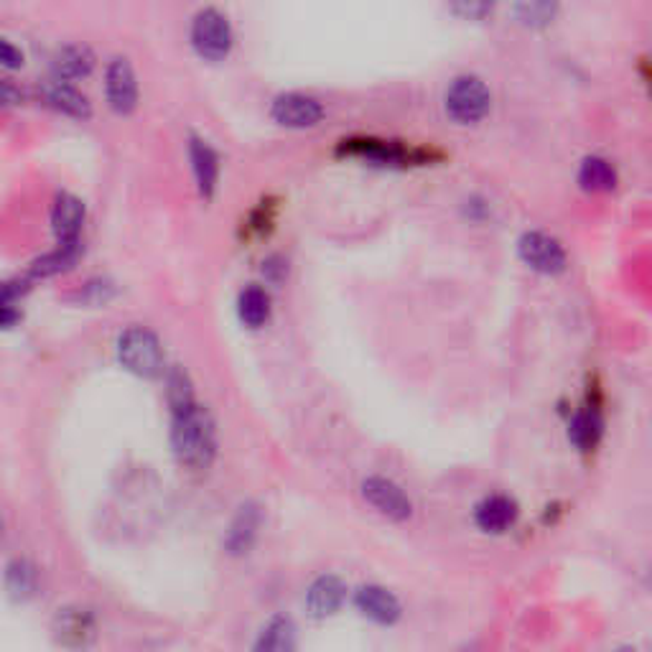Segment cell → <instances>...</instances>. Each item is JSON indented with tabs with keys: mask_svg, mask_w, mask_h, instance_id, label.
I'll return each instance as SVG.
<instances>
[{
	"mask_svg": "<svg viewBox=\"0 0 652 652\" xmlns=\"http://www.w3.org/2000/svg\"><path fill=\"white\" fill-rule=\"evenodd\" d=\"M172 446L178 464H184L186 469H210L214 454H217V431H214V421L207 408L192 403L182 410H174Z\"/></svg>",
	"mask_w": 652,
	"mask_h": 652,
	"instance_id": "obj_1",
	"label": "cell"
},
{
	"mask_svg": "<svg viewBox=\"0 0 652 652\" xmlns=\"http://www.w3.org/2000/svg\"><path fill=\"white\" fill-rule=\"evenodd\" d=\"M118 360L128 372L138 374V378H158L164 372L166 357H164V347H160V339L150 332L146 327L133 324L120 332L118 344Z\"/></svg>",
	"mask_w": 652,
	"mask_h": 652,
	"instance_id": "obj_2",
	"label": "cell"
},
{
	"mask_svg": "<svg viewBox=\"0 0 652 652\" xmlns=\"http://www.w3.org/2000/svg\"><path fill=\"white\" fill-rule=\"evenodd\" d=\"M446 115L459 125H477L493 110V93L477 75H459L451 79L444 95Z\"/></svg>",
	"mask_w": 652,
	"mask_h": 652,
	"instance_id": "obj_3",
	"label": "cell"
},
{
	"mask_svg": "<svg viewBox=\"0 0 652 652\" xmlns=\"http://www.w3.org/2000/svg\"><path fill=\"white\" fill-rule=\"evenodd\" d=\"M337 150L342 156L368 160L372 166H416L434 158L431 150L410 148L406 143L386 138H350L339 143Z\"/></svg>",
	"mask_w": 652,
	"mask_h": 652,
	"instance_id": "obj_4",
	"label": "cell"
},
{
	"mask_svg": "<svg viewBox=\"0 0 652 652\" xmlns=\"http://www.w3.org/2000/svg\"><path fill=\"white\" fill-rule=\"evenodd\" d=\"M189 39L194 51L204 61H222L230 57L232 43H235V31H232L230 18L217 11V8H202L192 21Z\"/></svg>",
	"mask_w": 652,
	"mask_h": 652,
	"instance_id": "obj_5",
	"label": "cell"
},
{
	"mask_svg": "<svg viewBox=\"0 0 652 652\" xmlns=\"http://www.w3.org/2000/svg\"><path fill=\"white\" fill-rule=\"evenodd\" d=\"M517 253H520V261L531 267L535 273L543 275H558L566 271L568 255L566 247L558 243L556 237L548 235V232L531 230L517 240Z\"/></svg>",
	"mask_w": 652,
	"mask_h": 652,
	"instance_id": "obj_6",
	"label": "cell"
},
{
	"mask_svg": "<svg viewBox=\"0 0 652 652\" xmlns=\"http://www.w3.org/2000/svg\"><path fill=\"white\" fill-rule=\"evenodd\" d=\"M324 105L319 97L303 95V93H285L279 95L271 105V118L291 130H306L317 128L324 120Z\"/></svg>",
	"mask_w": 652,
	"mask_h": 652,
	"instance_id": "obj_7",
	"label": "cell"
},
{
	"mask_svg": "<svg viewBox=\"0 0 652 652\" xmlns=\"http://www.w3.org/2000/svg\"><path fill=\"white\" fill-rule=\"evenodd\" d=\"M105 97L113 113L130 115L136 113L140 93L136 69L125 57H115L105 69Z\"/></svg>",
	"mask_w": 652,
	"mask_h": 652,
	"instance_id": "obj_8",
	"label": "cell"
},
{
	"mask_svg": "<svg viewBox=\"0 0 652 652\" xmlns=\"http://www.w3.org/2000/svg\"><path fill=\"white\" fill-rule=\"evenodd\" d=\"M362 497L390 520H408L413 515V503L406 489L386 477H368L362 481Z\"/></svg>",
	"mask_w": 652,
	"mask_h": 652,
	"instance_id": "obj_9",
	"label": "cell"
},
{
	"mask_svg": "<svg viewBox=\"0 0 652 652\" xmlns=\"http://www.w3.org/2000/svg\"><path fill=\"white\" fill-rule=\"evenodd\" d=\"M85 204L79 196L61 192L51 204V232L57 245H82Z\"/></svg>",
	"mask_w": 652,
	"mask_h": 652,
	"instance_id": "obj_10",
	"label": "cell"
},
{
	"mask_svg": "<svg viewBox=\"0 0 652 652\" xmlns=\"http://www.w3.org/2000/svg\"><path fill=\"white\" fill-rule=\"evenodd\" d=\"M95 617L93 612L82 610V606H67V610H59L57 620H53V632H57V640L67 648H85L89 640L95 638Z\"/></svg>",
	"mask_w": 652,
	"mask_h": 652,
	"instance_id": "obj_11",
	"label": "cell"
},
{
	"mask_svg": "<svg viewBox=\"0 0 652 652\" xmlns=\"http://www.w3.org/2000/svg\"><path fill=\"white\" fill-rule=\"evenodd\" d=\"M517 515H520V510H517V503L513 497L489 495L477 505L475 523L479 525V531L503 535L517 523Z\"/></svg>",
	"mask_w": 652,
	"mask_h": 652,
	"instance_id": "obj_12",
	"label": "cell"
},
{
	"mask_svg": "<svg viewBox=\"0 0 652 652\" xmlns=\"http://www.w3.org/2000/svg\"><path fill=\"white\" fill-rule=\"evenodd\" d=\"M189 160H192V174L196 182V189L204 196V200H212L214 192H217L220 182V156L207 140L192 138L189 140Z\"/></svg>",
	"mask_w": 652,
	"mask_h": 652,
	"instance_id": "obj_13",
	"label": "cell"
},
{
	"mask_svg": "<svg viewBox=\"0 0 652 652\" xmlns=\"http://www.w3.org/2000/svg\"><path fill=\"white\" fill-rule=\"evenodd\" d=\"M51 69H53V79L59 82H77V79H85L93 75L95 69V53L85 43H67L61 47L51 59Z\"/></svg>",
	"mask_w": 652,
	"mask_h": 652,
	"instance_id": "obj_14",
	"label": "cell"
},
{
	"mask_svg": "<svg viewBox=\"0 0 652 652\" xmlns=\"http://www.w3.org/2000/svg\"><path fill=\"white\" fill-rule=\"evenodd\" d=\"M41 97H43V103L51 107V110L67 115V118H75V120L93 118V105H89L87 97L79 93L75 85L51 79L49 85H43Z\"/></svg>",
	"mask_w": 652,
	"mask_h": 652,
	"instance_id": "obj_15",
	"label": "cell"
},
{
	"mask_svg": "<svg viewBox=\"0 0 652 652\" xmlns=\"http://www.w3.org/2000/svg\"><path fill=\"white\" fill-rule=\"evenodd\" d=\"M354 602H357V610H360L364 617L378 624H392L400 617V602L382 586L370 584V586L357 588Z\"/></svg>",
	"mask_w": 652,
	"mask_h": 652,
	"instance_id": "obj_16",
	"label": "cell"
},
{
	"mask_svg": "<svg viewBox=\"0 0 652 652\" xmlns=\"http://www.w3.org/2000/svg\"><path fill=\"white\" fill-rule=\"evenodd\" d=\"M347 596V586L339 576H319L306 592V610L311 617H332V614L342 606Z\"/></svg>",
	"mask_w": 652,
	"mask_h": 652,
	"instance_id": "obj_17",
	"label": "cell"
},
{
	"mask_svg": "<svg viewBox=\"0 0 652 652\" xmlns=\"http://www.w3.org/2000/svg\"><path fill=\"white\" fill-rule=\"evenodd\" d=\"M604 434V418L600 406H584L576 410L574 421L568 426V439L576 446L578 451H594L596 444H600Z\"/></svg>",
	"mask_w": 652,
	"mask_h": 652,
	"instance_id": "obj_18",
	"label": "cell"
},
{
	"mask_svg": "<svg viewBox=\"0 0 652 652\" xmlns=\"http://www.w3.org/2000/svg\"><path fill=\"white\" fill-rule=\"evenodd\" d=\"M237 317L247 329H261L271 319V293L263 285L250 283L237 296Z\"/></svg>",
	"mask_w": 652,
	"mask_h": 652,
	"instance_id": "obj_19",
	"label": "cell"
},
{
	"mask_svg": "<svg viewBox=\"0 0 652 652\" xmlns=\"http://www.w3.org/2000/svg\"><path fill=\"white\" fill-rule=\"evenodd\" d=\"M257 528H261V510H257L255 505H243L235 515V520H232L230 531H227V541L225 546L230 553H247L250 546H253Z\"/></svg>",
	"mask_w": 652,
	"mask_h": 652,
	"instance_id": "obj_20",
	"label": "cell"
},
{
	"mask_svg": "<svg viewBox=\"0 0 652 652\" xmlns=\"http://www.w3.org/2000/svg\"><path fill=\"white\" fill-rule=\"evenodd\" d=\"M578 184H582L584 192L592 194L612 192L617 186V172H614V166L606 158L586 156L582 160V168H578Z\"/></svg>",
	"mask_w": 652,
	"mask_h": 652,
	"instance_id": "obj_21",
	"label": "cell"
},
{
	"mask_svg": "<svg viewBox=\"0 0 652 652\" xmlns=\"http://www.w3.org/2000/svg\"><path fill=\"white\" fill-rule=\"evenodd\" d=\"M82 255V245H57L51 253L36 257L29 267L31 279H51V275L67 273L77 265Z\"/></svg>",
	"mask_w": 652,
	"mask_h": 652,
	"instance_id": "obj_22",
	"label": "cell"
},
{
	"mask_svg": "<svg viewBox=\"0 0 652 652\" xmlns=\"http://www.w3.org/2000/svg\"><path fill=\"white\" fill-rule=\"evenodd\" d=\"M255 652H296V627L289 617H273L257 635Z\"/></svg>",
	"mask_w": 652,
	"mask_h": 652,
	"instance_id": "obj_23",
	"label": "cell"
},
{
	"mask_svg": "<svg viewBox=\"0 0 652 652\" xmlns=\"http://www.w3.org/2000/svg\"><path fill=\"white\" fill-rule=\"evenodd\" d=\"M6 588L16 602L31 600L39 588V571L26 558H16L6 566Z\"/></svg>",
	"mask_w": 652,
	"mask_h": 652,
	"instance_id": "obj_24",
	"label": "cell"
},
{
	"mask_svg": "<svg viewBox=\"0 0 652 652\" xmlns=\"http://www.w3.org/2000/svg\"><path fill=\"white\" fill-rule=\"evenodd\" d=\"M166 398H168V406H172V413L174 410H182L186 406L196 403L194 400V390H192V382H189V374L184 370H172L166 378Z\"/></svg>",
	"mask_w": 652,
	"mask_h": 652,
	"instance_id": "obj_25",
	"label": "cell"
},
{
	"mask_svg": "<svg viewBox=\"0 0 652 652\" xmlns=\"http://www.w3.org/2000/svg\"><path fill=\"white\" fill-rule=\"evenodd\" d=\"M515 16H517V21H523L528 26H546L548 21H553V16H556V6L523 3V6H515Z\"/></svg>",
	"mask_w": 652,
	"mask_h": 652,
	"instance_id": "obj_26",
	"label": "cell"
},
{
	"mask_svg": "<svg viewBox=\"0 0 652 652\" xmlns=\"http://www.w3.org/2000/svg\"><path fill=\"white\" fill-rule=\"evenodd\" d=\"M23 51L16 47L13 41H8L6 36H0V67L6 69H21L23 67Z\"/></svg>",
	"mask_w": 652,
	"mask_h": 652,
	"instance_id": "obj_27",
	"label": "cell"
},
{
	"mask_svg": "<svg viewBox=\"0 0 652 652\" xmlns=\"http://www.w3.org/2000/svg\"><path fill=\"white\" fill-rule=\"evenodd\" d=\"M285 273H289V263H285L281 255H271L263 261V275L267 283L279 285L285 279Z\"/></svg>",
	"mask_w": 652,
	"mask_h": 652,
	"instance_id": "obj_28",
	"label": "cell"
},
{
	"mask_svg": "<svg viewBox=\"0 0 652 652\" xmlns=\"http://www.w3.org/2000/svg\"><path fill=\"white\" fill-rule=\"evenodd\" d=\"M113 296V289L107 281H89L82 291H79V299H85L89 303H105Z\"/></svg>",
	"mask_w": 652,
	"mask_h": 652,
	"instance_id": "obj_29",
	"label": "cell"
},
{
	"mask_svg": "<svg viewBox=\"0 0 652 652\" xmlns=\"http://www.w3.org/2000/svg\"><path fill=\"white\" fill-rule=\"evenodd\" d=\"M23 103V93L18 89L13 82H8V79H0V110H6V107H16Z\"/></svg>",
	"mask_w": 652,
	"mask_h": 652,
	"instance_id": "obj_30",
	"label": "cell"
},
{
	"mask_svg": "<svg viewBox=\"0 0 652 652\" xmlns=\"http://www.w3.org/2000/svg\"><path fill=\"white\" fill-rule=\"evenodd\" d=\"M21 321V311L16 303H0V329H13Z\"/></svg>",
	"mask_w": 652,
	"mask_h": 652,
	"instance_id": "obj_31",
	"label": "cell"
},
{
	"mask_svg": "<svg viewBox=\"0 0 652 652\" xmlns=\"http://www.w3.org/2000/svg\"><path fill=\"white\" fill-rule=\"evenodd\" d=\"M26 289L23 283L11 281V283H0V303H16V299L21 296Z\"/></svg>",
	"mask_w": 652,
	"mask_h": 652,
	"instance_id": "obj_32",
	"label": "cell"
},
{
	"mask_svg": "<svg viewBox=\"0 0 652 652\" xmlns=\"http://www.w3.org/2000/svg\"><path fill=\"white\" fill-rule=\"evenodd\" d=\"M3 538H6V528H3V523H0V543H3Z\"/></svg>",
	"mask_w": 652,
	"mask_h": 652,
	"instance_id": "obj_33",
	"label": "cell"
},
{
	"mask_svg": "<svg viewBox=\"0 0 652 652\" xmlns=\"http://www.w3.org/2000/svg\"><path fill=\"white\" fill-rule=\"evenodd\" d=\"M617 652H635V650H630V648H622V650H617Z\"/></svg>",
	"mask_w": 652,
	"mask_h": 652,
	"instance_id": "obj_34",
	"label": "cell"
}]
</instances>
